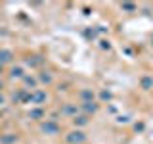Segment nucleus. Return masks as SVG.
Here are the masks:
<instances>
[{
  "label": "nucleus",
  "instance_id": "f257e3e1",
  "mask_svg": "<svg viewBox=\"0 0 153 144\" xmlns=\"http://www.w3.org/2000/svg\"><path fill=\"white\" fill-rule=\"evenodd\" d=\"M10 56H12V54H10V52H6V50L0 52V62H8V60H10Z\"/></svg>",
  "mask_w": 153,
  "mask_h": 144
},
{
  "label": "nucleus",
  "instance_id": "f03ea898",
  "mask_svg": "<svg viewBox=\"0 0 153 144\" xmlns=\"http://www.w3.org/2000/svg\"><path fill=\"white\" fill-rule=\"evenodd\" d=\"M0 71H2V65H0Z\"/></svg>",
  "mask_w": 153,
  "mask_h": 144
},
{
  "label": "nucleus",
  "instance_id": "7ed1b4c3",
  "mask_svg": "<svg viewBox=\"0 0 153 144\" xmlns=\"http://www.w3.org/2000/svg\"><path fill=\"white\" fill-rule=\"evenodd\" d=\"M0 88H2V85H0Z\"/></svg>",
  "mask_w": 153,
  "mask_h": 144
}]
</instances>
